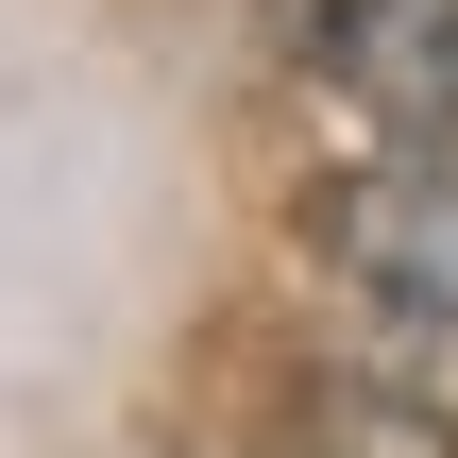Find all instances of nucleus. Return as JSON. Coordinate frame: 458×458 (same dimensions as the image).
Returning <instances> with one entry per match:
<instances>
[{"mask_svg": "<svg viewBox=\"0 0 458 458\" xmlns=\"http://www.w3.org/2000/svg\"><path fill=\"white\" fill-rule=\"evenodd\" d=\"M323 68H340L391 136H425V119H442V68H458V0H340V17H323Z\"/></svg>", "mask_w": 458, "mask_h": 458, "instance_id": "f257e3e1", "label": "nucleus"}]
</instances>
